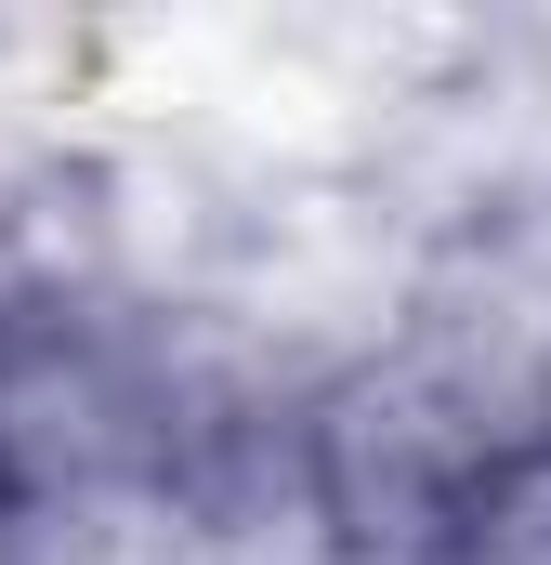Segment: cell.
Returning <instances> with one entry per match:
<instances>
[{
    "instance_id": "cell-1",
    "label": "cell",
    "mask_w": 551,
    "mask_h": 565,
    "mask_svg": "<svg viewBox=\"0 0 551 565\" xmlns=\"http://www.w3.org/2000/svg\"><path fill=\"white\" fill-rule=\"evenodd\" d=\"M526 447L486 395H460L420 342H381L368 369L315 382V487L342 565H446L486 460Z\"/></svg>"
},
{
    "instance_id": "cell-3",
    "label": "cell",
    "mask_w": 551,
    "mask_h": 565,
    "mask_svg": "<svg viewBox=\"0 0 551 565\" xmlns=\"http://www.w3.org/2000/svg\"><path fill=\"white\" fill-rule=\"evenodd\" d=\"M53 302H66V289H53L40 264H26V250H13V237H0V382L26 369V342L53 329Z\"/></svg>"
},
{
    "instance_id": "cell-2",
    "label": "cell",
    "mask_w": 551,
    "mask_h": 565,
    "mask_svg": "<svg viewBox=\"0 0 551 565\" xmlns=\"http://www.w3.org/2000/svg\"><path fill=\"white\" fill-rule=\"evenodd\" d=\"M446 565H551V434H526V447L486 460V487H473Z\"/></svg>"
}]
</instances>
